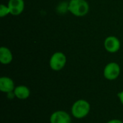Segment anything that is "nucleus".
I'll list each match as a JSON object with an SVG mask.
<instances>
[{"instance_id":"ddd939ff","label":"nucleus","mask_w":123,"mask_h":123,"mask_svg":"<svg viewBox=\"0 0 123 123\" xmlns=\"http://www.w3.org/2000/svg\"><path fill=\"white\" fill-rule=\"evenodd\" d=\"M117 97H118V98L120 99V102H121V104L123 105V90L117 94Z\"/></svg>"},{"instance_id":"f03ea898","label":"nucleus","mask_w":123,"mask_h":123,"mask_svg":"<svg viewBox=\"0 0 123 123\" xmlns=\"http://www.w3.org/2000/svg\"><path fill=\"white\" fill-rule=\"evenodd\" d=\"M68 9L76 17H83L89 12V6L85 0H71L68 5Z\"/></svg>"},{"instance_id":"1a4fd4ad","label":"nucleus","mask_w":123,"mask_h":123,"mask_svg":"<svg viewBox=\"0 0 123 123\" xmlns=\"http://www.w3.org/2000/svg\"><path fill=\"white\" fill-rule=\"evenodd\" d=\"M14 93L15 94L16 98L21 99V100H24V99H27L30 97V90L26 86L19 85L15 87L14 90Z\"/></svg>"},{"instance_id":"9d476101","label":"nucleus","mask_w":123,"mask_h":123,"mask_svg":"<svg viewBox=\"0 0 123 123\" xmlns=\"http://www.w3.org/2000/svg\"><path fill=\"white\" fill-rule=\"evenodd\" d=\"M13 59V55L11 50L6 47H1L0 48V62L3 65L9 64Z\"/></svg>"},{"instance_id":"f257e3e1","label":"nucleus","mask_w":123,"mask_h":123,"mask_svg":"<svg viewBox=\"0 0 123 123\" xmlns=\"http://www.w3.org/2000/svg\"><path fill=\"white\" fill-rule=\"evenodd\" d=\"M91 105L86 99H78L72 105L71 112L74 117L78 120L86 117L90 112Z\"/></svg>"},{"instance_id":"6e6552de","label":"nucleus","mask_w":123,"mask_h":123,"mask_svg":"<svg viewBox=\"0 0 123 123\" xmlns=\"http://www.w3.org/2000/svg\"><path fill=\"white\" fill-rule=\"evenodd\" d=\"M15 89L14 81L7 76H2L0 78V91L3 93H9L14 92Z\"/></svg>"},{"instance_id":"9b49d317","label":"nucleus","mask_w":123,"mask_h":123,"mask_svg":"<svg viewBox=\"0 0 123 123\" xmlns=\"http://www.w3.org/2000/svg\"><path fill=\"white\" fill-rule=\"evenodd\" d=\"M9 14H10V11H9L8 6H6V5L1 4L0 5V17H4L8 15Z\"/></svg>"},{"instance_id":"39448f33","label":"nucleus","mask_w":123,"mask_h":123,"mask_svg":"<svg viewBox=\"0 0 123 123\" xmlns=\"http://www.w3.org/2000/svg\"><path fill=\"white\" fill-rule=\"evenodd\" d=\"M50 123H71V118L67 112L58 110L50 115Z\"/></svg>"},{"instance_id":"20e7f679","label":"nucleus","mask_w":123,"mask_h":123,"mask_svg":"<svg viewBox=\"0 0 123 123\" xmlns=\"http://www.w3.org/2000/svg\"><path fill=\"white\" fill-rule=\"evenodd\" d=\"M120 66L115 62H111L106 65L104 68V76L109 81H113L117 79L120 74Z\"/></svg>"},{"instance_id":"f8f14e48","label":"nucleus","mask_w":123,"mask_h":123,"mask_svg":"<svg viewBox=\"0 0 123 123\" xmlns=\"http://www.w3.org/2000/svg\"><path fill=\"white\" fill-rule=\"evenodd\" d=\"M6 94H7V95H6V97H7V98H8L9 99H13L15 97V94H14V92H9V93H7Z\"/></svg>"},{"instance_id":"0eeeda50","label":"nucleus","mask_w":123,"mask_h":123,"mask_svg":"<svg viewBox=\"0 0 123 123\" xmlns=\"http://www.w3.org/2000/svg\"><path fill=\"white\" fill-rule=\"evenodd\" d=\"M7 6L11 14L19 15L24 11L25 1L24 0H9Z\"/></svg>"},{"instance_id":"4468645a","label":"nucleus","mask_w":123,"mask_h":123,"mask_svg":"<svg viewBox=\"0 0 123 123\" xmlns=\"http://www.w3.org/2000/svg\"><path fill=\"white\" fill-rule=\"evenodd\" d=\"M107 123H123V122L119 119H112L109 120Z\"/></svg>"},{"instance_id":"7ed1b4c3","label":"nucleus","mask_w":123,"mask_h":123,"mask_svg":"<svg viewBox=\"0 0 123 123\" xmlns=\"http://www.w3.org/2000/svg\"><path fill=\"white\" fill-rule=\"evenodd\" d=\"M66 56L62 52L54 53L49 61V65L50 68L55 71H59L62 70L66 64Z\"/></svg>"},{"instance_id":"423d86ee","label":"nucleus","mask_w":123,"mask_h":123,"mask_svg":"<svg viewBox=\"0 0 123 123\" xmlns=\"http://www.w3.org/2000/svg\"><path fill=\"white\" fill-rule=\"evenodd\" d=\"M104 46L107 52L115 53L120 50L121 44L119 39L115 36H109L105 39Z\"/></svg>"}]
</instances>
